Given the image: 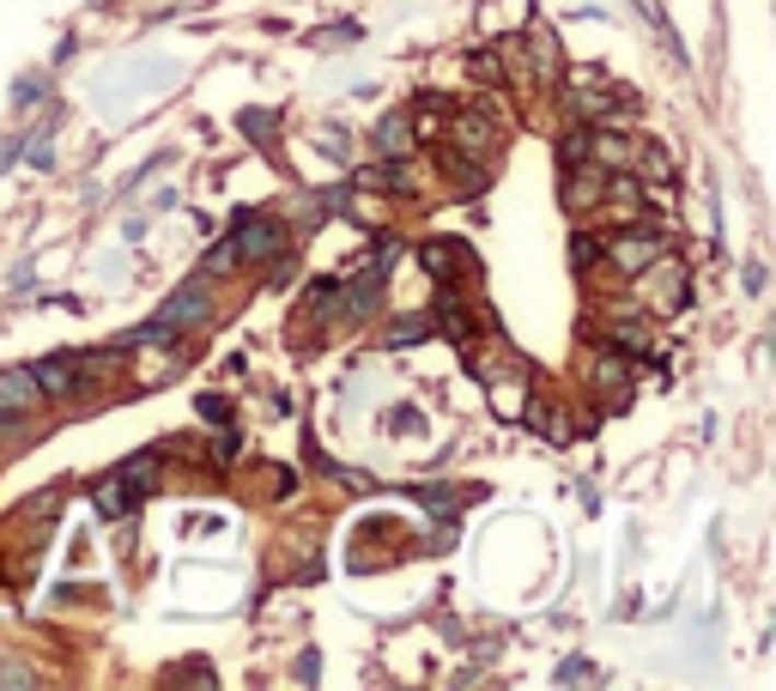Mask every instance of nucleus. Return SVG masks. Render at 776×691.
I'll return each instance as SVG.
<instances>
[{
    "label": "nucleus",
    "instance_id": "obj_1",
    "mask_svg": "<svg viewBox=\"0 0 776 691\" xmlns=\"http://www.w3.org/2000/svg\"><path fill=\"white\" fill-rule=\"evenodd\" d=\"M207 315H212V298H207V291H195V286H183V291H176V298L164 303L159 315H152V322L134 327V334L121 339V346H171L176 334H188V327L207 322Z\"/></svg>",
    "mask_w": 776,
    "mask_h": 691
},
{
    "label": "nucleus",
    "instance_id": "obj_2",
    "mask_svg": "<svg viewBox=\"0 0 776 691\" xmlns=\"http://www.w3.org/2000/svg\"><path fill=\"white\" fill-rule=\"evenodd\" d=\"M279 249H286V224L279 219H255L250 231H238L231 243L212 255V267H231V262H274Z\"/></svg>",
    "mask_w": 776,
    "mask_h": 691
},
{
    "label": "nucleus",
    "instance_id": "obj_3",
    "mask_svg": "<svg viewBox=\"0 0 776 691\" xmlns=\"http://www.w3.org/2000/svg\"><path fill=\"white\" fill-rule=\"evenodd\" d=\"M31 382H37V394H49V401H67V394L85 389V377L73 370V358H43V365H31Z\"/></svg>",
    "mask_w": 776,
    "mask_h": 691
},
{
    "label": "nucleus",
    "instance_id": "obj_4",
    "mask_svg": "<svg viewBox=\"0 0 776 691\" xmlns=\"http://www.w3.org/2000/svg\"><path fill=\"white\" fill-rule=\"evenodd\" d=\"M425 267H431L437 286H455V279L474 274V255H467L461 243H431V249H425Z\"/></svg>",
    "mask_w": 776,
    "mask_h": 691
},
{
    "label": "nucleus",
    "instance_id": "obj_5",
    "mask_svg": "<svg viewBox=\"0 0 776 691\" xmlns=\"http://www.w3.org/2000/svg\"><path fill=\"white\" fill-rule=\"evenodd\" d=\"M31 401H37V382H31V370H7V377H0V406H7V413H25Z\"/></svg>",
    "mask_w": 776,
    "mask_h": 691
},
{
    "label": "nucleus",
    "instance_id": "obj_6",
    "mask_svg": "<svg viewBox=\"0 0 776 691\" xmlns=\"http://www.w3.org/2000/svg\"><path fill=\"white\" fill-rule=\"evenodd\" d=\"M128 504H134V492L121 485V473H116V480H104V485H92V509L104 516V522H116V516H121Z\"/></svg>",
    "mask_w": 776,
    "mask_h": 691
},
{
    "label": "nucleus",
    "instance_id": "obj_7",
    "mask_svg": "<svg viewBox=\"0 0 776 691\" xmlns=\"http://www.w3.org/2000/svg\"><path fill=\"white\" fill-rule=\"evenodd\" d=\"M121 485H128L134 497H140V492H152V485H159V461H152V456H134L128 468H121Z\"/></svg>",
    "mask_w": 776,
    "mask_h": 691
},
{
    "label": "nucleus",
    "instance_id": "obj_8",
    "mask_svg": "<svg viewBox=\"0 0 776 691\" xmlns=\"http://www.w3.org/2000/svg\"><path fill=\"white\" fill-rule=\"evenodd\" d=\"M377 146H382V152H389V158H401V152H407V146H413V128H407V122H401V116L377 122Z\"/></svg>",
    "mask_w": 776,
    "mask_h": 691
},
{
    "label": "nucleus",
    "instance_id": "obj_9",
    "mask_svg": "<svg viewBox=\"0 0 776 691\" xmlns=\"http://www.w3.org/2000/svg\"><path fill=\"white\" fill-rule=\"evenodd\" d=\"M486 140H491V122L486 116H461V146H467V152H479Z\"/></svg>",
    "mask_w": 776,
    "mask_h": 691
},
{
    "label": "nucleus",
    "instance_id": "obj_10",
    "mask_svg": "<svg viewBox=\"0 0 776 691\" xmlns=\"http://www.w3.org/2000/svg\"><path fill=\"white\" fill-rule=\"evenodd\" d=\"M419 334H431V322H425V315H407V322H401L395 334H389V346H413Z\"/></svg>",
    "mask_w": 776,
    "mask_h": 691
},
{
    "label": "nucleus",
    "instance_id": "obj_11",
    "mask_svg": "<svg viewBox=\"0 0 776 691\" xmlns=\"http://www.w3.org/2000/svg\"><path fill=\"white\" fill-rule=\"evenodd\" d=\"M0 686H37V679H31L25 667H0Z\"/></svg>",
    "mask_w": 776,
    "mask_h": 691
}]
</instances>
